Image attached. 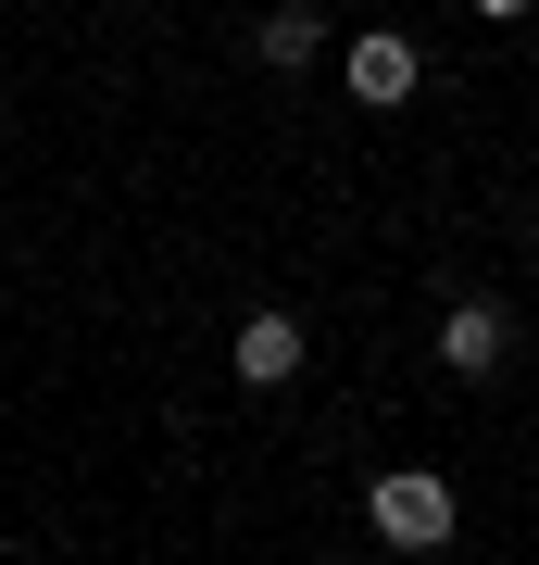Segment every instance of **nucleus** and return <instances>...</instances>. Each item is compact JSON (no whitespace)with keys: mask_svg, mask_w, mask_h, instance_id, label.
Returning <instances> with one entry per match:
<instances>
[{"mask_svg":"<svg viewBox=\"0 0 539 565\" xmlns=\"http://www.w3.org/2000/svg\"><path fill=\"white\" fill-rule=\"evenodd\" d=\"M339 76H352V102H364V114H401V102L427 88V63H414V39H389V25H377V39H352V51H339Z\"/></svg>","mask_w":539,"mask_h":565,"instance_id":"f03ea898","label":"nucleus"},{"mask_svg":"<svg viewBox=\"0 0 539 565\" xmlns=\"http://www.w3.org/2000/svg\"><path fill=\"white\" fill-rule=\"evenodd\" d=\"M301 377V315H239V390H289Z\"/></svg>","mask_w":539,"mask_h":565,"instance_id":"20e7f679","label":"nucleus"},{"mask_svg":"<svg viewBox=\"0 0 539 565\" xmlns=\"http://www.w3.org/2000/svg\"><path fill=\"white\" fill-rule=\"evenodd\" d=\"M477 13H489V25H515V13H527V0H477Z\"/></svg>","mask_w":539,"mask_h":565,"instance_id":"423d86ee","label":"nucleus"},{"mask_svg":"<svg viewBox=\"0 0 539 565\" xmlns=\"http://www.w3.org/2000/svg\"><path fill=\"white\" fill-rule=\"evenodd\" d=\"M502 352H515V315L502 302H452L440 315V364L452 377H502Z\"/></svg>","mask_w":539,"mask_h":565,"instance_id":"7ed1b4c3","label":"nucleus"},{"mask_svg":"<svg viewBox=\"0 0 539 565\" xmlns=\"http://www.w3.org/2000/svg\"><path fill=\"white\" fill-rule=\"evenodd\" d=\"M251 51H263V76H301V63H326V13H314V0H277Z\"/></svg>","mask_w":539,"mask_h":565,"instance_id":"39448f33","label":"nucleus"},{"mask_svg":"<svg viewBox=\"0 0 539 565\" xmlns=\"http://www.w3.org/2000/svg\"><path fill=\"white\" fill-rule=\"evenodd\" d=\"M364 515H377V541H389V553H440L464 503H452V478H427V465H389V478L364 490Z\"/></svg>","mask_w":539,"mask_h":565,"instance_id":"f257e3e1","label":"nucleus"}]
</instances>
